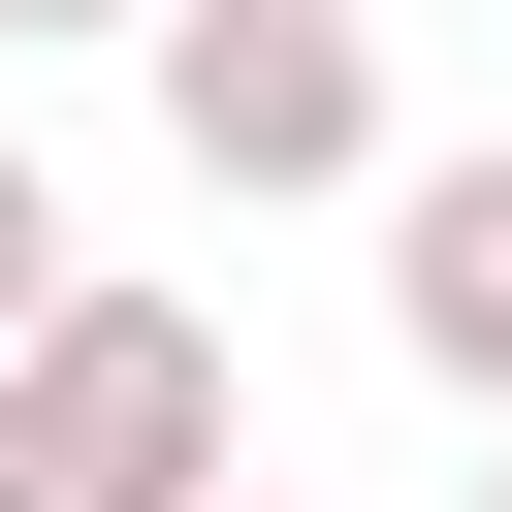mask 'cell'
Masks as SVG:
<instances>
[{"label":"cell","mask_w":512,"mask_h":512,"mask_svg":"<svg viewBox=\"0 0 512 512\" xmlns=\"http://www.w3.org/2000/svg\"><path fill=\"white\" fill-rule=\"evenodd\" d=\"M0 512H256V416H224V320L192 288H96L32 384H0Z\"/></svg>","instance_id":"obj_1"},{"label":"cell","mask_w":512,"mask_h":512,"mask_svg":"<svg viewBox=\"0 0 512 512\" xmlns=\"http://www.w3.org/2000/svg\"><path fill=\"white\" fill-rule=\"evenodd\" d=\"M32 32H128V64H160V32H192V0H0V64H32Z\"/></svg>","instance_id":"obj_5"},{"label":"cell","mask_w":512,"mask_h":512,"mask_svg":"<svg viewBox=\"0 0 512 512\" xmlns=\"http://www.w3.org/2000/svg\"><path fill=\"white\" fill-rule=\"evenodd\" d=\"M160 160L192 192H384V32L352 0H192L160 32Z\"/></svg>","instance_id":"obj_2"},{"label":"cell","mask_w":512,"mask_h":512,"mask_svg":"<svg viewBox=\"0 0 512 512\" xmlns=\"http://www.w3.org/2000/svg\"><path fill=\"white\" fill-rule=\"evenodd\" d=\"M384 352L512 448V160H416V192H384Z\"/></svg>","instance_id":"obj_3"},{"label":"cell","mask_w":512,"mask_h":512,"mask_svg":"<svg viewBox=\"0 0 512 512\" xmlns=\"http://www.w3.org/2000/svg\"><path fill=\"white\" fill-rule=\"evenodd\" d=\"M256 512H288V480H256Z\"/></svg>","instance_id":"obj_6"},{"label":"cell","mask_w":512,"mask_h":512,"mask_svg":"<svg viewBox=\"0 0 512 512\" xmlns=\"http://www.w3.org/2000/svg\"><path fill=\"white\" fill-rule=\"evenodd\" d=\"M64 320H96V256H64V160H32V128H0V384H32V352H64Z\"/></svg>","instance_id":"obj_4"},{"label":"cell","mask_w":512,"mask_h":512,"mask_svg":"<svg viewBox=\"0 0 512 512\" xmlns=\"http://www.w3.org/2000/svg\"><path fill=\"white\" fill-rule=\"evenodd\" d=\"M480 512H512V480H480Z\"/></svg>","instance_id":"obj_7"}]
</instances>
